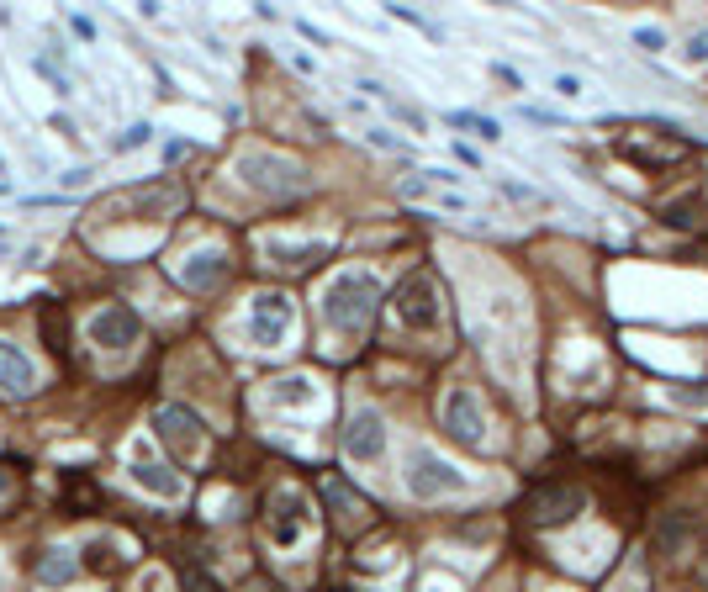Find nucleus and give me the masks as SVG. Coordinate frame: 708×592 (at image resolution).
Instances as JSON below:
<instances>
[{
	"mask_svg": "<svg viewBox=\"0 0 708 592\" xmlns=\"http://www.w3.org/2000/svg\"><path fill=\"white\" fill-rule=\"evenodd\" d=\"M661 43H666V32H661V27H635V48L661 53Z\"/></svg>",
	"mask_w": 708,
	"mask_h": 592,
	"instance_id": "393cba45",
	"label": "nucleus"
},
{
	"mask_svg": "<svg viewBox=\"0 0 708 592\" xmlns=\"http://www.w3.org/2000/svg\"><path fill=\"white\" fill-rule=\"evenodd\" d=\"M376 307H381V286H376V275H365V270H339L323 291V318L339 333H365L370 318H376Z\"/></svg>",
	"mask_w": 708,
	"mask_h": 592,
	"instance_id": "f257e3e1",
	"label": "nucleus"
},
{
	"mask_svg": "<svg viewBox=\"0 0 708 592\" xmlns=\"http://www.w3.org/2000/svg\"><path fill=\"white\" fill-rule=\"evenodd\" d=\"M323 492H328V503L344 513V524H360V513H365V497H354V492L344 487L339 476H328V481H323Z\"/></svg>",
	"mask_w": 708,
	"mask_h": 592,
	"instance_id": "aec40b11",
	"label": "nucleus"
},
{
	"mask_svg": "<svg viewBox=\"0 0 708 592\" xmlns=\"http://www.w3.org/2000/svg\"><path fill=\"white\" fill-rule=\"evenodd\" d=\"M444 429H450V439H460L465 450H481L487 418H481V402H476L471 386H450V397H444Z\"/></svg>",
	"mask_w": 708,
	"mask_h": 592,
	"instance_id": "1a4fd4ad",
	"label": "nucleus"
},
{
	"mask_svg": "<svg viewBox=\"0 0 708 592\" xmlns=\"http://www.w3.org/2000/svg\"><path fill=\"white\" fill-rule=\"evenodd\" d=\"M471 481H465V471H455L450 460H439L434 450H407V492L423 497V503H434V497H450V492H465Z\"/></svg>",
	"mask_w": 708,
	"mask_h": 592,
	"instance_id": "39448f33",
	"label": "nucleus"
},
{
	"mask_svg": "<svg viewBox=\"0 0 708 592\" xmlns=\"http://www.w3.org/2000/svg\"><path fill=\"white\" fill-rule=\"evenodd\" d=\"M365 143H376V148H386V154H407V143H402V138H391V133H386V127H370V133H365Z\"/></svg>",
	"mask_w": 708,
	"mask_h": 592,
	"instance_id": "b1692460",
	"label": "nucleus"
},
{
	"mask_svg": "<svg viewBox=\"0 0 708 592\" xmlns=\"http://www.w3.org/2000/svg\"><path fill=\"white\" fill-rule=\"evenodd\" d=\"M238 175H244V185H254L259 196H302L307 191V170L286 154H270V148H249L244 159H238Z\"/></svg>",
	"mask_w": 708,
	"mask_h": 592,
	"instance_id": "f03ea898",
	"label": "nucleus"
},
{
	"mask_svg": "<svg viewBox=\"0 0 708 592\" xmlns=\"http://www.w3.org/2000/svg\"><path fill=\"white\" fill-rule=\"evenodd\" d=\"M154 429H159L164 450H170L180 466H191V460L201 455V444H207V429H201V418L191 413V407H180V402L159 407V413H154Z\"/></svg>",
	"mask_w": 708,
	"mask_h": 592,
	"instance_id": "0eeeda50",
	"label": "nucleus"
},
{
	"mask_svg": "<svg viewBox=\"0 0 708 592\" xmlns=\"http://www.w3.org/2000/svg\"><path fill=\"white\" fill-rule=\"evenodd\" d=\"M185 592H222L212 577H201V571H196V577H185Z\"/></svg>",
	"mask_w": 708,
	"mask_h": 592,
	"instance_id": "cd10ccee",
	"label": "nucleus"
},
{
	"mask_svg": "<svg viewBox=\"0 0 708 592\" xmlns=\"http://www.w3.org/2000/svg\"><path fill=\"white\" fill-rule=\"evenodd\" d=\"M450 122L455 127H471V133H481V138H502L497 117H481V111H450Z\"/></svg>",
	"mask_w": 708,
	"mask_h": 592,
	"instance_id": "412c9836",
	"label": "nucleus"
},
{
	"mask_svg": "<svg viewBox=\"0 0 708 592\" xmlns=\"http://www.w3.org/2000/svg\"><path fill=\"white\" fill-rule=\"evenodd\" d=\"M682 59H687V64H708V27H703V32H693V37H687V48H682Z\"/></svg>",
	"mask_w": 708,
	"mask_h": 592,
	"instance_id": "5701e85b",
	"label": "nucleus"
},
{
	"mask_svg": "<svg viewBox=\"0 0 708 592\" xmlns=\"http://www.w3.org/2000/svg\"><path fill=\"white\" fill-rule=\"evenodd\" d=\"M122 212H170V207H180V191H170V185H154V191H133V196H122L117 201Z\"/></svg>",
	"mask_w": 708,
	"mask_h": 592,
	"instance_id": "a211bd4d",
	"label": "nucleus"
},
{
	"mask_svg": "<svg viewBox=\"0 0 708 592\" xmlns=\"http://www.w3.org/2000/svg\"><path fill=\"white\" fill-rule=\"evenodd\" d=\"M265 254L275 265H312V259L328 254V244H281V238H265Z\"/></svg>",
	"mask_w": 708,
	"mask_h": 592,
	"instance_id": "6ab92c4d",
	"label": "nucleus"
},
{
	"mask_svg": "<svg viewBox=\"0 0 708 592\" xmlns=\"http://www.w3.org/2000/svg\"><path fill=\"white\" fill-rule=\"evenodd\" d=\"M555 90H561V96H582V80H576V74H561V80H555Z\"/></svg>",
	"mask_w": 708,
	"mask_h": 592,
	"instance_id": "c85d7f7f",
	"label": "nucleus"
},
{
	"mask_svg": "<svg viewBox=\"0 0 708 592\" xmlns=\"http://www.w3.org/2000/svg\"><path fill=\"white\" fill-rule=\"evenodd\" d=\"M90 344H101V349H127V344H138V333H143V318L133 307H101V312H90Z\"/></svg>",
	"mask_w": 708,
	"mask_h": 592,
	"instance_id": "9d476101",
	"label": "nucleus"
},
{
	"mask_svg": "<svg viewBox=\"0 0 708 592\" xmlns=\"http://www.w3.org/2000/svg\"><path fill=\"white\" fill-rule=\"evenodd\" d=\"M402 196H407V201H428V196H434L444 212H471V196H460V191H434V185H428L423 175L402 180Z\"/></svg>",
	"mask_w": 708,
	"mask_h": 592,
	"instance_id": "f3484780",
	"label": "nucleus"
},
{
	"mask_svg": "<svg viewBox=\"0 0 708 592\" xmlns=\"http://www.w3.org/2000/svg\"><path fill=\"white\" fill-rule=\"evenodd\" d=\"M74 577H80V561H74L69 550H59V545L43 550V561H37V582H43V587H69Z\"/></svg>",
	"mask_w": 708,
	"mask_h": 592,
	"instance_id": "dca6fc26",
	"label": "nucleus"
},
{
	"mask_svg": "<svg viewBox=\"0 0 708 592\" xmlns=\"http://www.w3.org/2000/svg\"><path fill=\"white\" fill-rule=\"evenodd\" d=\"M148 133H154V127H148V122H138L133 133H122V138H117V148H143V143H148Z\"/></svg>",
	"mask_w": 708,
	"mask_h": 592,
	"instance_id": "a878e982",
	"label": "nucleus"
},
{
	"mask_svg": "<svg viewBox=\"0 0 708 592\" xmlns=\"http://www.w3.org/2000/svg\"><path fill=\"white\" fill-rule=\"evenodd\" d=\"M69 27H74V37H85V43H96V22H90V16H80V11H74V16H69Z\"/></svg>",
	"mask_w": 708,
	"mask_h": 592,
	"instance_id": "bb28decb",
	"label": "nucleus"
},
{
	"mask_svg": "<svg viewBox=\"0 0 708 592\" xmlns=\"http://www.w3.org/2000/svg\"><path fill=\"white\" fill-rule=\"evenodd\" d=\"M32 386H37V365L16 344L0 339V392H6V397H27Z\"/></svg>",
	"mask_w": 708,
	"mask_h": 592,
	"instance_id": "4468645a",
	"label": "nucleus"
},
{
	"mask_svg": "<svg viewBox=\"0 0 708 592\" xmlns=\"http://www.w3.org/2000/svg\"><path fill=\"white\" fill-rule=\"evenodd\" d=\"M582 508H587V487H582V481H550V487H534L524 497V518H529L534 529L571 524Z\"/></svg>",
	"mask_w": 708,
	"mask_h": 592,
	"instance_id": "20e7f679",
	"label": "nucleus"
},
{
	"mask_svg": "<svg viewBox=\"0 0 708 592\" xmlns=\"http://www.w3.org/2000/svg\"><path fill=\"white\" fill-rule=\"evenodd\" d=\"M619 154L629 164H640V170H661V164H677L682 159V148L677 143H635V138H624Z\"/></svg>",
	"mask_w": 708,
	"mask_h": 592,
	"instance_id": "2eb2a0df",
	"label": "nucleus"
},
{
	"mask_svg": "<svg viewBox=\"0 0 708 592\" xmlns=\"http://www.w3.org/2000/svg\"><path fill=\"white\" fill-rule=\"evenodd\" d=\"M291 302L281 291H259L254 302H249V333H254V344L259 349H281L286 344V333H291Z\"/></svg>",
	"mask_w": 708,
	"mask_h": 592,
	"instance_id": "6e6552de",
	"label": "nucleus"
},
{
	"mask_svg": "<svg viewBox=\"0 0 708 592\" xmlns=\"http://www.w3.org/2000/svg\"><path fill=\"white\" fill-rule=\"evenodd\" d=\"M397 318L413 333H439L444 302H439V286H434V275H428V270L407 275V281L397 286Z\"/></svg>",
	"mask_w": 708,
	"mask_h": 592,
	"instance_id": "423d86ee",
	"label": "nucleus"
},
{
	"mask_svg": "<svg viewBox=\"0 0 708 592\" xmlns=\"http://www.w3.org/2000/svg\"><path fill=\"white\" fill-rule=\"evenodd\" d=\"M524 117H529V122H561V117H555V111H545V106H524Z\"/></svg>",
	"mask_w": 708,
	"mask_h": 592,
	"instance_id": "c756f323",
	"label": "nucleus"
},
{
	"mask_svg": "<svg viewBox=\"0 0 708 592\" xmlns=\"http://www.w3.org/2000/svg\"><path fill=\"white\" fill-rule=\"evenodd\" d=\"M307 529H312V503L296 487H281V492H270V503H265V534H270V545L275 550H296L307 540Z\"/></svg>",
	"mask_w": 708,
	"mask_h": 592,
	"instance_id": "7ed1b4c3",
	"label": "nucleus"
},
{
	"mask_svg": "<svg viewBox=\"0 0 708 592\" xmlns=\"http://www.w3.org/2000/svg\"><path fill=\"white\" fill-rule=\"evenodd\" d=\"M275 402H312V381L307 376H286V381H275Z\"/></svg>",
	"mask_w": 708,
	"mask_h": 592,
	"instance_id": "4be33fe9",
	"label": "nucleus"
},
{
	"mask_svg": "<svg viewBox=\"0 0 708 592\" xmlns=\"http://www.w3.org/2000/svg\"><path fill=\"white\" fill-rule=\"evenodd\" d=\"M381 450H386V418L376 407H360L344 429V455L349 460H381Z\"/></svg>",
	"mask_w": 708,
	"mask_h": 592,
	"instance_id": "9b49d317",
	"label": "nucleus"
},
{
	"mask_svg": "<svg viewBox=\"0 0 708 592\" xmlns=\"http://www.w3.org/2000/svg\"><path fill=\"white\" fill-rule=\"evenodd\" d=\"M180 281L191 286V291L222 286V281H228V254H222V249H196V254L180 265Z\"/></svg>",
	"mask_w": 708,
	"mask_h": 592,
	"instance_id": "ddd939ff",
	"label": "nucleus"
},
{
	"mask_svg": "<svg viewBox=\"0 0 708 592\" xmlns=\"http://www.w3.org/2000/svg\"><path fill=\"white\" fill-rule=\"evenodd\" d=\"M133 481H138L143 492H154V497H170V503H175V497H185V476L170 471V466H159V460H148L143 444L133 450Z\"/></svg>",
	"mask_w": 708,
	"mask_h": 592,
	"instance_id": "f8f14e48",
	"label": "nucleus"
}]
</instances>
